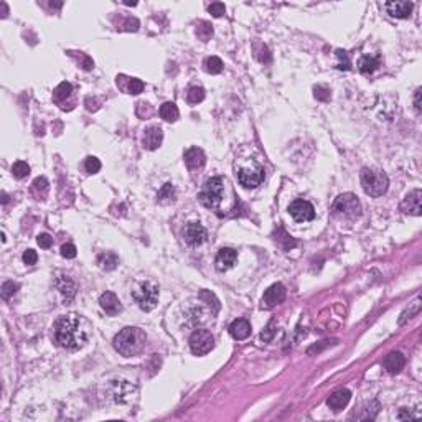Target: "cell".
Returning <instances> with one entry per match:
<instances>
[{
  "instance_id": "74e56055",
  "label": "cell",
  "mask_w": 422,
  "mask_h": 422,
  "mask_svg": "<svg viewBox=\"0 0 422 422\" xmlns=\"http://www.w3.org/2000/svg\"><path fill=\"white\" fill-rule=\"evenodd\" d=\"M37 261H38V254H37V251H33V249H27V251L23 252V263H25L27 266H33V264H37Z\"/></svg>"
},
{
  "instance_id": "836d02e7",
  "label": "cell",
  "mask_w": 422,
  "mask_h": 422,
  "mask_svg": "<svg viewBox=\"0 0 422 422\" xmlns=\"http://www.w3.org/2000/svg\"><path fill=\"white\" fill-rule=\"evenodd\" d=\"M313 96H315V99L326 103V101H330V89H326L323 86H315L313 88Z\"/></svg>"
},
{
  "instance_id": "b9f144b4",
  "label": "cell",
  "mask_w": 422,
  "mask_h": 422,
  "mask_svg": "<svg viewBox=\"0 0 422 422\" xmlns=\"http://www.w3.org/2000/svg\"><path fill=\"white\" fill-rule=\"evenodd\" d=\"M414 417H417V414H412L409 409L406 407H402L399 414H397V419H401V420H406V419H414Z\"/></svg>"
},
{
  "instance_id": "277c9868",
  "label": "cell",
  "mask_w": 422,
  "mask_h": 422,
  "mask_svg": "<svg viewBox=\"0 0 422 422\" xmlns=\"http://www.w3.org/2000/svg\"><path fill=\"white\" fill-rule=\"evenodd\" d=\"M224 193V182L221 177H211L205 182L198 193V200L206 208H218Z\"/></svg>"
},
{
  "instance_id": "d6986e66",
  "label": "cell",
  "mask_w": 422,
  "mask_h": 422,
  "mask_svg": "<svg viewBox=\"0 0 422 422\" xmlns=\"http://www.w3.org/2000/svg\"><path fill=\"white\" fill-rule=\"evenodd\" d=\"M229 335L234 340H246L251 335V323L246 318H237L229 325Z\"/></svg>"
},
{
  "instance_id": "7a4b0ae2",
  "label": "cell",
  "mask_w": 422,
  "mask_h": 422,
  "mask_svg": "<svg viewBox=\"0 0 422 422\" xmlns=\"http://www.w3.org/2000/svg\"><path fill=\"white\" fill-rule=\"evenodd\" d=\"M114 348L122 356L139 355L147 345V335L137 326H126L114 336Z\"/></svg>"
},
{
  "instance_id": "8fae6325",
  "label": "cell",
  "mask_w": 422,
  "mask_h": 422,
  "mask_svg": "<svg viewBox=\"0 0 422 422\" xmlns=\"http://www.w3.org/2000/svg\"><path fill=\"white\" fill-rule=\"evenodd\" d=\"M285 299V287L282 284H272L263 297V308H272L282 304Z\"/></svg>"
},
{
  "instance_id": "d6a6232c",
  "label": "cell",
  "mask_w": 422,
  "mask_h": 422,
  "mask_svg": "<svg viewBox=\"0 0 422 422\" xmlns=\"http://www.w3.org/2000/svg\"><path fill=\"white\" fill-rule=\"evenodd\" d=\"M85 167H86L88 174H98V172L101 170V162H99V158H96V157H88L86 162H85Z\"/></svg>"
},
{
  "instance_id": "60d3db41",
  "label": "cell",
  "mask_w": 422,
  "mask_h": 422,
  "mask_svg": "<svg viewBox=\"0 0 422 422\" xmlns=\"http://www.w3.org/2000/svg\"><path fill=\"white\" fill-rule=\"evenodd\" d=\"M37 242H38V246L40 247H43V249H48L53 246V237L50 234H40L37 237Z\"/></svg>"
},
{
  "instance_id": "f35d334b",
  "label": "cell",
  "mask_w": 422,
  "mask_h": 422,
  "mask_svg": "<svg viewBox=\"0 0 422 422\" xmlns=\"http://www.w3.org/2000/svg\"><path fill=\"white\" fill-rule=\"evenodd\" d=\"M78 251H76V246L74 244H63L61 246V256L66 259H74Z\"/></svg>"
},
{
  "instance_id": "4316f807",
  "label": "cell",
  "mask_w": 422,
  "mask_h": 422,
  "mask_svg": "<svg viewBox=\"0 0 422 422\" xmlns=\"http://www.w3.org/2000/svg\"><path fill=\"white\" fill-rule=\"evenodd\" d=\"M98 263H99L101 267H103V269L112 271V269H116V266L119 264V258H117V254H114V252H103L98 258Z\"/></svg>"
},
{
  "instance_id": "6da1fadb",
  "label": "cell",
  "mask_w": 422,
  "mask_h": 422,
  "mask_svg": "<svg viewBox=\"0 0 422 422\" xmlns=\"http://www.w3.org/2000/svg\"><path fill=\"white\" fill-rule=\"evenodd\" d=\"M88 340V331L85 322L76 313H68L59 317L55 323V342L61 348L78 350L85 347Z\"/></svg>"
},
{
  "instance_id": "f546056e",
  "label": "cell",
  "mask_w": 422,
  "mask_h": 422,
  "mask_svg": "<svg viewBox=\"0 0 422 422\" xmlns=\"http://www.w3.org/2000/svg\"><path fill=\"white\" fill-rule=\"evenodd\" d=\"M197 35L201 41H208L213 37V27L208 22H200L197 27Z\"/></svg>"
},
{
  "instance_id": "9a60e30c",
  "label": "cell",
  "mask_w": 422,
  "mask_h": 422,
  "mask_svg": "<svg viewBox=\"0 0 422 422\" xmlns=\"http://www.w3.org/2000/svg\"><path fill=\"white\" fill-rule=\"evenodd\" d=\"M420 198H422L420 190H414V192H411L406 198L402 200L401 210L404 213H409V215L420 216Z\"/></svg>"
},
{
  "instance_id": "8d00e7d4",
  "label": "cell",
  "mask_w": 422,
  "mask_h": 422,
  "mask_svg": "<svg viewBox=\"0 0 422 422\" xmlns=\"http://www.w3.org/2000/svg\"><path fill=\"white\" fill-rule=\"evenodd\" d=\"M144 88H145V85L137 78H132L129 81V93L130 94H140L142 91H144Z\"/></svg>"
},
{
  "instance_id": "83f0119b",
  "label": "cell",
  "mask_w": 422,
  "mask_h": 422,
  "mask_svg": "<svg viewBox=\"0 0 422 422\" xmlns=\"http://www.w3.org/2000/svg\"><path fill=\"white\" fill-rule=\"evenodd\" d=\"M203 66H205L206 73L218 74V73H221V71H223V61H221V58H218V56H210V58L205 59Z\"/></svg>"
},
{
  "instance_id": "ac0fdd59",
  "label": "cell",
  "mask_w": 422,
  "mask_h": 422,
  "mask_svg": "<svg viewBox=\"0 0 422 422\" xmlns=\"http://www.w3.org/2000/svg\"><path fill=\"white\" fill-rule=\"evenodd\" d=\"M206 162V157H205V152L201 150L198 147H192L188 148L185 152V163L190 170H198L205 165Z\"/></svg>"
},
{
  "instance_id": "cb8c5ba5",
  "label": "cell",
  "mask_w": 422,
  "mask_h": 422,
  "mask_svg": "<svg viewBox=\"0 0 422 422\" xmlns=\"http://www.w3.org/2000/svg\"><path fill=\"white\" fill-rule=\"evenodd\" d=\"M175 198H177V190L172 183H165L157 195L158 203H162V205H168L172 201H175Z\"/></svg>"
},
{
  "instance_id": "3957f363",
  "label": "cell",
  "mask_w": 422,
  "mask_h": 422,
  "mask_svg": "<svg viewBox=\"0 0 422 422\" xmlns=\"http://www.w3.org/2000/svg\"><path fill=\"white\" fill-rule=\"evenodd\" d=\"M361 187H363L365 193L370 195L373 198L383 197L388 192L389 187V178L381 170H373V168H363L361 170Z\"/></svg>"
},
{
  "instance_id": "7c38bea8",
  "label": "cell",
  "mask_w": 422,
  "mask_h": 422,
  "mask_svg": "<svg viewBox=\"0 0 422 422\" xmlns=\"http://www.w3.org/2000/svg\"><path fill=\"white\" fill-rule=\"evenodd\" d=\"M350 399H352V393H350L347 388H342V389H336L331 393V396L326 399V404H328V407L333 412H340L342 409L347 407Z\"/></svg>"
},
{
  "instance_id": "4fadbf2b",
  "label": "cell",
  "mask_w": 422,
  "mask_h": 422,
  "mask_svg": "<svg viewBox=\"0 0 422 422\" xmlns=\"http://www.w3.org/2000/svg\"><path fill=\"white\" fill-rule=\"evenodd\" d=\"M412 2H407V0H396V2H388L386 4V10L391 17H396V19H409L412 12Z\"/></svg>"
},
{
  "instance_id": "bcb514c9",
  "label": "cell",
  "mask_w": 422,
  "mask_h": 422,
  "mask_svg": "<svg viewBox=\"0 0 422 422\" xmlns=\"http://www.w3.org/2000/svg\"><path fill=\"white\" fill-rule=\"evenodd\" d=\"M7 201H9V197H7V195H5V193H2V203L5 205V203H7Z\"/></svg>"
},
{
  "instance_id": "e575fe53",
  "label": "cell",
  "mask_w": 422,
  "mask_h": 422,
  "mask_svg": "<svg viewBox=\"0 0 422 422\" xmlns=\"http://www.w3.org/2000/svg\"><path fill=\"white\" fill-rule=\"evenodd\" d=\"M336 56L338 59H340V63H338V69H345V71H348L350 66H352V63H350V59H348V55H347V51H343V50H336Z\"/></svg>"
},
{
  "instance_id": "52a82bcc",
  "label": "cell",
  "mask_w": 422,
  "mask_h": 422,
  "mask_svg": "<svg viewBox=\"0 0 422 422\" xmlns=\"http://www.w3.org/2000/svg\"><path fill=\"white\" fill-rule=\"evenodd\" d=\"M237 180L244 188H256L264 182V168L258 162L251 160L237 170Z\"/></svg>"
},
{
  "instance_id": "5b68a950",
  "label": "cell",
  "mask_w": 422,
  "mask_h": 422,
  "mask_svg": "<svg viewBox=\"0 0 422 422\" xmlns=\"http://www.w3.org/2000/svg\"><path fill=\"white\" fill-rule=\"evenodd\" d=\"M158 287L152 282H142L132 292V299L135 300L144 312H150L158 304Z\"/></svg>"
},
{
  "instance_id": "9c48e42d",
  "label": "cell",
  "mask_w": 422,
  "mask_h": 422,
  "mask_svg": "<svg viewBox=\"0 0 422 422\" xmlns=\"http://www.w3.org/2000/svg\"><path fill=\"white\" fill-rule=\"evenodd\" d=\"M289 213H290V216L299 223L312 221L315 218V210H313L312 203H308L305 200H294L289 206Z\"/></svg>"
},
{
  "instance_id": "603a6c76",
  "label": "cell",
  "mask_w": 422,
  "mask_h": 422,
  "mask_svg": "<svg viewBox=\"0 0 422 422\" xmlns=\"http://www.w3.org/2000/svg\"><path fill=\"white\" fill-rule=\"evenodd\" d=\"M158 114H160V117L163 119V121L175 122L177 119H178V116H180V112H178V108L174 103H163L162 106H160Z\"/></svg>"
},
{
  "instance_id": "ee69618b",
  "label": "cell",
  "mask_w": 422,
  "mask_h": 422,
  "mask_svg": "<svg viewBox=\"0 0 422 422\" xmlns=\"http://www.w3.org/2000/svg\"><path fill=\"white\" fill-rule=\"evenodd\" d=\"M420 94H422V89L419 88L414 94V108H415V111H417V114L420 112Z\"/></svg>"
},
{
  "instance_id": "5bb4252c",
  "label": "cell",
  "mask_w": 422,
  "mask_h": 422,
  "mask_svg": "<svg viewBox=\"0 0 422 422\" xmlns=\"http://www.w3.org/2000/svg\"><path fill=\"white\" fill-rule=\"evenodd\" d=\"M162 142H163V132L160 127L152 126L144 132L142 144H144V147L147 148V150H157V148L162 145Z\"/></svg>"
},
{
  "instance_id": "44dd1931",
  "label": "cell",
  "mask_w": 422,
  "mask_h": 422,
  "mask_svg": "<svg viewBox=\"0 0 422 422\" xmlns=\"http://www.w3.org/2000/svg\"><path fill=\"white\" fill-rule=\"evenodd\" d=\"M379 64H381L379 55H365L358 59V69L363 74H373L379 68Z\"/></svg>"
},
{
  "instance_id": "ab89813d",
  "label": "cell",
  "mask_w": 422,
  "mask_h": 422,
  "mask_svg": "<svg viewBox=\"0 0 422 422\" xmlns=\"http://www.w3.org/2000/svg\"><path fill=\"white\" fill-rule=\"evenodd\" d=\"M274 335H276V326H274V322H271L264 328L263 333H261V338H263L264 342H271L272 338H274Z\"/></svg>"
},
{
  "instance_id": "8992f818",
  "label": "cell",
  "mask_w": 422,
  "mask_h": 422,
  "mask_svg": "<svg viewBox=\"0 0 422 422\" xmlns=\"http://www.w3.org/2000/svg\"><path fill=\"white\" fill-rule=\"evenodd\" d=\"M331 211H333V215H336V216L356 218L361 215V203H360L358 197H355L353 193H343L333 201Z\"/></svg>"
},
{
  "instance_id": "ffe728a7",
  "label": "cell",
  "mask_w": 422,
  "mask_h": 422,
  "mask_svg": "<svg viewBox=\"0 0 422 422\" xmlns=\"http://www.w3.org/2000/svg\"><path fill=\"white\" fill-rule=\"evenodd\" d=\"M56 287H58L59 292H61L63 299H64L66 304H69V302L74 299V295H76V284L71 281L68 276H61V277H59L58 281H56Z\"/></svg>"
},
{
  "instance_id": "d590c367",
  "label": "cell",
  "mask_w": 422,
  "mask_h": 422,
  "mask_svg": "<svg viewBox=\"0 0 422 422\" xmlns=\"http://www.w3.org/2000/svg\"><path fill=\"white\" fill-rule=\"evenodd\" d=\"M208 10H210V14L213 17H216V19H219V17H223L226 14V7H224V4H221V2L211 4L210 7H208Z\"/></svg>"
},
{
  "instance_id": "1f68e13d",
  "label": "cell",
  "mask_w": 422,
  "mask_h": 422,
  "mask_svg": "<svg viewBox=\"0 0 422 422\" xmlns=\"http://www.w3.org/2000/svg\"><path fill=\"white\" fill-rule=\"evenodd\" d=\"M19 287H20V285L17 284V282H14V281L4 282V285H2V297H4V299H10V297L14 295L17 290H19Z\"/></svg>"
},
{
  "instance_id": "f1b7e54d",
  "label": "cell",
  "mask_w": 422,
  "mask_h": 422,
  "mask_svg": "<svg viewBox=\"0 0 422 422\" xmlns=\"http://www.w3.org/2000/svg\"><path fill=\"white\" fill-rule=\"evenodd\" d=\"M187 99H188L190 104H198V103H201V101L205 99V89L200 88V86L190 88L188 93H187Z\"/></svg>"
},
{
  "instance_id": "7bdbcfd3",
  "label": "cell",
  "mask_w": 422,
  "mask_h": 422,
  "mask_svg": "<svg viewBox=\"0 0 422 422\" xmlns=\"http://www.w3.org/2000/svg\"><path fill=\"white\" fill-rule=\"evenodd\" d=\"M137 28H139V22L135 19H129L126 22V25H124V30H129V32H135Z\"/></svg>"
},
{
  "instance_id": "2e32d148",
  "label": "cell",
  "mask_w": 422,
  "mask_h": 422,
  "mask_svg": "<svg viewBox=\"0 0 422 422\" xmlns=\"http://www.w3.org/2000/svg\"><path fill=\"white\" fill-rule=\"evenodd\" d=\"M99 305L106 313L111 315V317H114V315H117L122 310V305H121V302H119L117 295L112 294V292H104L103 295H101L99 297Z\"/></svg>"
},
{
  "instance_id": "7402d4cb",
  "label": "cell",
  "mask_w": 422,
  "mask_h": 422,
  "mask_svg": "<svg viewBox=\"0 0 422 422\" xmlns=\"http://www.w3.org/2000/svg\"><path fill=\"white\" fill-rule=\"evenodd\" d=\"M384 370L391 373V374H394V373H399L404 365H406V360H404V356L402 353L399 352H393V353H389L388 356L384 358Z\"/></svg>"
},
{
  "instance_id": "ba28073f",
  "label": "cell",
  "mask_w": 422,
  "mask_h": 422,
  "mask_svg": "<svg viewBox=\"0 0 422 422\" xmlns=\"http://www.w3.org/2000/svg\"><path fill=\"white\" fill-rule=\"evenodd\" d=\"M188 343H190V350L193 352V355L203 356L215 348V336H213L208 330L198 328L192 333Z\"/></svg>"
},
{
  "instance_id": "30bf717a",
  "label": "cell",
  "mask_w": 422,
  "mask_h": 422,
  "mask_svg": "<svg viewBox=\"0 0 422 422\" xmlns=\"http://www.w3.org/2000/svg\"><path fill=\"white\" fill-rule=\"evenodd\" d=\"M183 239L188 246H200L206 241V229L200 223H190L183 231Z\"/></svg>"
},
{
  "instance_id": "484cf974",
  "label": "cell",
  "mask_w": 422,
  "mask_h": 422,
  "mask_svg": "<svg viewBox=\"0 0 422 422\" xmlns=\"http://www.w3.org/2000/svg\"><path fill=\"white\" fill-rule=\"evenodd\" d=\"M71 93H73V86H71L69 82L63 81V82H59L58 88L55 89V93H53V99H55V103L61 104L63 101H66L71 96Z\"/></svg>"
},
{
  "instance_id": "4dcf8cb0",
  "label": "cell",
  "mask_w": 422,
  "mask_h": 422,
  "mask_svg": "<svg viewBox=\"0 0 422 422\" xmlns=\"http://www.w3.org/2000/svg\"><path fill=\"white\" fill-rule=\"evenodd\" d=\"M12 174L17 178H25L30 174V165L27 162H23V160H19V162L14 163V167H12Z\"/></svg>"
},
{
  "instance_id": "e0dca14e",
  "label": "cell",
  "mask_w": 422,
  "mask_h": 422,
  "mask_svg": "<svg viewBox=\"0 0 422 422\" xmlns=\"http://www.w3.org/2000/svg\"><path fill=\"white\" fill-rule=\"evenodd\" d=\"M237 252L231 247H223L216 256V269L218 271H228L236 264Z\"/></svg>"
},
{
  "instance_id": "f6af8a7d",
  "label": "cell",
  "mask_w": 422,
  "mask_h": 422,
  "mask_svg": "<svg viewBox=\"0 0 422 422\" xmlns=\"http://www.w3.org/2000/svg\"><path fill=\"white\" fill-rule=\"evenodd\" d=\"M50 7H55V9H61V7H63V2H50Z\"/></svg>"
},
{
  "instance_id": "d4e9b609",
  "label": "cell",
  "mask_w": 422,
  "mask_h": 422,
  "mask_svg": "<svg viewBox=\"0 0 422 422\" xmlns=\"http://www.w3.org/2000/svg\"><path fill=\"white\" fill-rule=\"evenodd\" d=\"M48 180H46L45 177H38V178H35L33 183H32V195L37 200L40 198H43L46 192H48Z\"/></svg>"
}]
</instances>
